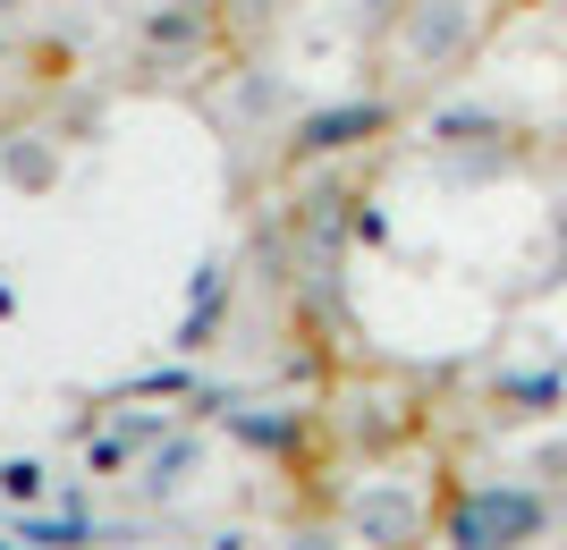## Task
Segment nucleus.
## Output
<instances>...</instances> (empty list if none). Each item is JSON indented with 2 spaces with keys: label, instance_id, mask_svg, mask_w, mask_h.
<instances>
[]
</instances>
